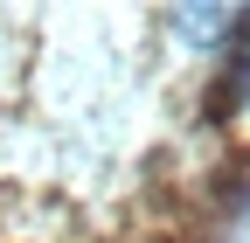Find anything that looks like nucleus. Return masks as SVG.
Masks as SVG:
<instances>
[{"label": "nucleus", "instance_id": "1", "mask_svg": "<svg viewBox=\"0 0 250 243\" xmlns=\"http://www.w3.org/2000/svg\"><path fill=\"white\" fill-rule=\"evenodd\" d=\"M174 28H188V35H236V14H174Z\"/></svg>", "mask_w": 250, "mask_h": 243}, {"label": "nucleus", "instance_id": "2", "mask_svg": "<svg viewBox=\"0 0 250 243\" xmlns=\"http://www.w3.org/2000/svg\"><path fill=\"white\" fill-rule=\"evenodd\" d=\"M236 83H243V104H250V49H243V63H236Z\"/></svg>", "mask_w": 250, "mask_h": 243}]
</instances>
